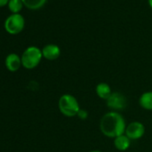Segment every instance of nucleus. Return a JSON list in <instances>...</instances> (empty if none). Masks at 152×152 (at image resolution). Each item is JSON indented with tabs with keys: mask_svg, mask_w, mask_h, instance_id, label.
Wrapping results in <instances>:
<instances>
[{
	"mask_svg": "<svg viewBox=\"0 0 152 152\" xmlns=\"http://www.w3.org/2000/svg\"><path fill=\"white\" fill-rule=\"evenodd\" d=\"M126 125L124 117L119 112L108 111L100 119L99 130L104 136L115 139L124 134Z\"/></svg>",
	"mask_w": 152,
	"mask_h": 152,
	"instance_id": "1",
	"label": "nucleus"
},
{
	"mask_svg": "<svg viewBox=\"0 0 152 152\" xmlns=\"http://www.w3.org/2000/svg\"><path fill=\"white\" fill-rule=\"evenodd\" d=\"M58 109L65 117H74L81 109L80 104L74 96L69 93L63 94L58 99Z\"/></svg>",
	"mask_w": 152,
	"mask_h": 152,
	"instance_id": "2",
	"label": "nucleus"
},
{
	"mask_svg": "<svg viewBox=\"0 0 152 152\" xmlns=\"http://www.w3.org/2000/svg\"><path fill=\"white\" fill-rule=\"evenodd\" d=\"M22 65L28 70L36 68L41 62L43 56L40 48L35 46L28 47L23 53L22 56Z\"/></svg>",
	"mask_w": 152,
	"mask_h": 152,
	"instance_id": "3",
	"label": "nucleus"
},
{
	"mask_svg": "<svg viewBox=\"0 0 152 152\" xmlns=\"http://www.w3.org/2000/svg\"><path fill=\"white\" fill-rule=\"evenodd\" d=\"M4 26L7 33L11 35H17L24 29V17L20 14H12L6 19Z\"/></svg>",
	"mask_w": 152,
	"mask_h": 152,
	"instance_id": "4",
	"label": "nucleus"
},
{
	"mask_svg": "<svg viewBox=\"0 0 152 152\" xmlns=\"http://www.w3.org/2000/svg\"><path fill=\"white\" fill-rule=\"evenodd\" d=\"M106 105L110 111L119 112L125 109L127 106V99L123 93L119 91H114L106 100Z\"/></svg>",
	"mask_w": 152,
	"mask_h": 152,
	"instance_id": "5",
	"label": "nucleus"
},
{
	"mask_svg": "<svg viewBox=\"0 0 152 152\" xmlns=\"http://www.w3.org/2000/svg\"><path fill=\"white\" fill-rule=\"evenodd\" d=\"M145 131L146 129L142 123L139 121H133L126 125L124 134L131 140H136L143 137V135L145 134Z\"/></svg>",
	"mask_w": 152,
	"mask_h": 152,
	"instance_id": "6",
	"label": "nucleus"
},
{
	"mask_svg": "<svg viewBox=\"0 0 152 152\" xmlns=\"http://www.w3.org/2000/svg\"><path fill=\"white\" fill-rule=\"evenodd\" d=\"M41 51L43 57L48 61L56 60L61 55V49L56 44H48L41 49Z\"/></svg>",
	"mask_w": 152,
	"mask_h": 152,
	"instance_id": "7",
	"label": "nucleus"
},
{
	"mask_svg": "<svg viewBox=\"0 0 152 152\" xmlns=\"http://www.w3.org/2000/svg\"><path fill=\"white\" fill-rule=\"evenodd\" d=\"M5 64L6 67L8 71L15 72L20 69L22 65V58L15 53H11L9 54L5 60Z\"/></svg>",
	"mask_w": 152,
	"mask_h": 152,
	"instance_id": "8",
	"label": "nucleus"
},
{
	"mask_svg": "<svg viewBox=\"0 0 152 152\" xmlns=\"http://www.w3.org/2000/svg\"><path fill=\"white\" fill-rule=\"evenodd\" d=\"M95 91H96V94L97 96L103 99V100H107L110 95L112 94V90H111V87L109 86L108 83H99L97 86H96V89H95Z\"/></svg>",
	"mask_w": 152,
	"mask_h": 152,
	"instance_id": "9",
	"label": "nucleus"
},
{
	"mask_svg": "<svg viewBox=\"0 0 152 152\" xmlns=\"http://www.w3.org/2000/svg\"><path fill=\"white\" fill-rule=\"evenodd\" d=\"M131 140L125 135L122 134L114 139V146L119 151H125L131 146Z\"/></svg>",
	"mask_w": 152,
	"mask_h": 152,
	"instance_id": "10",
	"label": "nucleus"
},
{
	"mask_svg": "<svg viewBox=\"0 0 152 152\" xmlns=\"http://www.w3.org/2000/svg\"><path fill=\"white\" fill-rule=\"evenodd\" d=\"M139 105L145 110L152 111V91H145L140 96Z\"/></svg>",
	"mask_w": 152,
	"mask_h": 152,
	"instance_id": "11",
	"label": "nucleus"
},
{
	"mask_svg": "<svg viewBox=\"0 0 152 152\" xmlns=\"http://www.w3.org/2000/svg\"><path fill=\"white\" fill-rule=\"evenodd\" d=\"M48 0H22L23 6L31 10H38L45 6Z\"/></svg>",
	"mask_w": 152,
	"mask_h": 152,
	"instance_id": "12",
	"label": "nucleus"
},
{
	"mask_svg": "<svg viewBox=\"0 0 152 152\" xmlns=\"http://www.w3.org/2000/svg\"><path fill=\"white\" fill-rule=\"evenodd\" d=\"M7 6L13 14H19L23 9V3L22 2V0H9Z\"/></svg>",
	"mask_w": 152,
	"mask_h": 152,
	"instance_id": "13",
	"label": "nucleus"
},
{
	"mask_svg": "<svg viewBox=\"0 0 152 152\" xmlns=\"http://www.w3.org/2000/svg\"><path fill=\"white\" fill-rule=\"evenodd\" d=\"M76 116H77L78 118H80V119H82V120H85V119L88 118L89 113H88V111H86L85 109L81 108V109L79 110V112H78V114H77V115H76Z\"/></svg>",
	"mask_w": 152,
	"mask_h": 152,
	"instance_id": "14",
	"label": "nucleus"
},
{
	"mask_svg": "<svg viewBox=\"0 0 152 152\" xmlns=\"http://www.w3.org/2000/svg\"><path fill=\"white\" fill-rule=\"evenodd\" d=\"M9 0H0V7H4L5 6L8 5Z\"/></svg>",
	"mask_w": 152,
	"mask_h": 152,
	"instance_id": "15",
	"label": "nucleus"
},
{
	"mask_svg": "<svg viewBox=\"0 0 152 152\" xmlns=\"http://www.w3.org/2000/svg\"><path fill=\"white\" fill-rule=\"evenodd\" d=\"M148 5H149V7H150L151 9H152V0H148Z\"/></svg>",
	"mask_w": 152,
	"mask_h": 152,
	"instance_id": "16",
	"label": "nucleus"
},
{
	"mask_svg": "<svg viewBox=\"0 0 152 152\" xmlns=\"http://www.w3.org/2000/svg\"><path fill=\"white\" fill-rule=\"evenodd\" d=\"M90 152H102V151H100L99 149H94V150H91Z\"/></svg>",
	"mask_w": 152,
	"mask_h": 152,
	"instance_id": "17",
	"label": "nucleus"
}]
</instances>
